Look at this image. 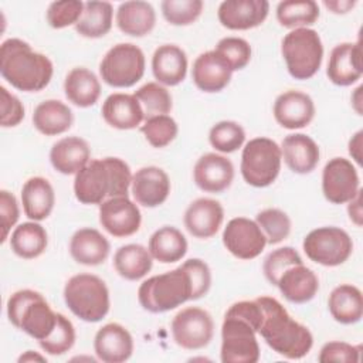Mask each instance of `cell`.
Here are the masks:
<instances>
[{
  "instance_id": "29",
  "label": "cell",
  "mask_w": 363,
  "mask_h": 363,
  "mask_svg": "<svg viewBox=\"0 0 363 363\" xmlns=\"http://www.w3.org/2000/svg\"><path fill=\"white\" fill-rule=\"evenodd\" d=\"M111 251V244L95 228H79L69 240V254L72 259L81 265L95 267L108 258Z\"/></svg>"
},
{
  "instance_id": "43",
  "label": "cell",
  "mask_w": 363,
  "mask_h": 363,
  "mask_svg": "<svg viewBox=\"0 0 363 363\" xmlns=\"http://www.w3.org/2000/svg\"><path fill=\"white\" fill-rule=\"evenodd\" d=\"M75 328L72 322L64 316L62 313H58L57 325L54 330L43 340L38 342L40 347L51 356H61L72 349L75 343Z\"/></svg>"
},
{
  "instance_id": "40",
  "label": "cell",
  "mask_w": 363,
  "mask_h": 363,
  "mask_svg": "<svg viewBox=\"0 0 363 363\" xmlns=\"http://www.w3.org/2000/svg\"><path fill=\"white\" fill-rule=\"evenodd\" d=\"M133 95L142 106L145 121L153 116L167 115L173 108L170 92L159 82H147L135 91Z\"/></svg>"
},
{
  "instance_id": "11",
  "label": "cell",
  "mask_w": 363,
  "mask_h": 363,
  "mask_svg": "<svg viewBox=\"0 0 363 363\" xmlns=\"http://www.w3.org/2000/svg\"><path fill=\"white\" fill-rule=\"evenodd\" d=\"M220 359L223 363H257L259 360L257 332L244 319L224 315Z\"/></svg>"
},
{
  "instance_id": "18",
  "label": "cell",
  "mask_w": 363,
  "mask_h": 363,
  "mask_svg": "<svg viewBox=\"0 0 363 363\" xmlns=\"http://www.w3.org/2000/svg\"><path fill=\"white\" fill-rule=\"evenodd\" d=\"M196 186L207 193H221L234 180V166L230 159L218 153H206L194 164Z\"/></svg>"
},
{
  "instance_id": "34",
  "label": "cell",
  "mask_w": 363,
  "mask_h": 363,
  "mask_svg": "<svg viewBox=\"0 0 363 363\" xmlns=\"http://www.w3.org/2000/svg\"><path fill=\"white\" fill-rule=\"evenodd\" d=\"M328 306L336 322L342 325L357 323L363 316L362 291L350 284L337 285L329 295Z\"/></svg>"
},
{
  "instance_id": "52",
  "label": "cell",
  "mask_w": 363,
  "mask_h": 363,
  "mask_svg": "<svg viewBox=\"0 0 363 363\" xmlns=\"http://www.w3.org/2000/svg\"><path fill=\"white\" fill-rule=\"evenodd\" d=\"M0 217H1V238L0 241L4 242L9 238L11 228L16 225L20 217V208L17 199L13 193L7 190L0 191Z\"/></svg>"
},
{
  "instance_id": "44",
  "label": "cell",
  "mask_w": 363,
  "mask_h": 363,
  "mask_svg": "<svg viewBox=\"0 0 363 363\" xmlns=\"http://www.w3.org/2000/svg\"><path fill=\"white\" fill-rule=\"evenodd\" d=\"M140 132L153 147L160 149L176 139L179 126L170 115H159L143 121Z\"/></svg>"
},
{
  "instance_id": "45",
  "label": "cell",
  "mask_w": 363,
  "mask_h": 363,
  "mask_svg": "<svg viewBox=\"0 0 363 363\" xmlns=\"http://www.w3.org/2000/svg\"><path fill=\"white\" fill-rule=\"evenodd\" d=\"M201 0H163L162 14L172 26H189L194 23L203 11Z\"/></svg>"
},
{
  "instance_id": "23",
  "label": "cell",
  "mask_w": 363,
  "mask_h": 363,
  "mask_svg": "<svg viewBox=\"0 0 363 363\" xmlns=\"http://www.w3.org/2000/svg\"><path fill=\"white\" fill-rule=\"evenodd\" d=\"M94 350L104 363H122L133 353V337L125 326L111 322L95 333Z\"/></svg>"
},
{
  "instance_id": "26",
  "label": "cell",
  "mask_w": 363,
  "mask_h": 363,
  "mask_svg": "<svg viewBox=\"0 0 363 363\" xmlns=\"http://www.w3.org/2000/svg\"><path fill=\"white\" fill-rule=\"evenodd\" d=\"M104 121L119 130L138 128L143 121V111L133 94H111L102 104Z\"/></svg>"
},
{
  "instance_id": "14",
  "label": "cell",
  "mask_w": 363,
  "mask_h": 363,
  "mask_svg": "<svg viewBox=\"0 0 363 363\" xmlns=\"http://www.w3.org/2000/svg\"><path fill=\"white\" fill-rule=\"evenodd\" d=\"M223 244L235 258L252 259L264 251L267 238L254 220L235 217L224 227Z\"/></svg>"
},
{
  "instance_id": "7",
  "label": "cell",
  "mask_w": 363,
  "mask_h": 363,
  "mask_svg": "<svg viewBox=\"0 0 363 363\" xmlns=\"http://www.w3.org/2000/svg\"><path fill=\"white\" fill-rule=\"evenodd\" d=\"M281 52L292 78H312L323 60V44L316 30L302 27L289 31L281 43Z\"/></svg>"
},
{
  "instance_id": "46",
  "label": "cell",
  "mask_w": 363,
  "mask_h": 363,
  "mask_svg": "<svg viewBox=\"0 0 363 363\" xmlns=\"http://www.w3.org/2000/svg\"><path fill=\"white\" fill-rule=\"evenodd\" d=\"M84 4L81 0L52 1L45 13L47 23L57 30L77 24L82 16Z\"/></svg>"
},
{
  "instance_id": "19",
  "label": "cell",
  "mask_w": 363,
  "mask_h": 363,
  "mask_svg": "<svg viewBox=\"0 0 363 363\" xmlns=\"http://www.w3.org/2000/svg\"><path fill=\"white\" fill-rule=\"evenodd\" d=\"M132 196L143 207H157L163 204L170 193V179L157 166H146L132 176Z\"/></svg>"
},
{
  "instance_id": "21",
  "label": "cell",
  "mask_w": 363,
  "mask_h": 363,
  "mask_svg": "<svg viewBox=\"0 0 363 363\" xmlns=\"http://www.w3.org/2000/svg\"><path fill=\"white\" fill-rule=\"evenodd\" d=\"M272 112L282 128L301 129L313 121L315 104L308 94L291 89L277 96Z\"/></svg>"
},
{
  "instance_id": "28",
  "label": "cell",
  "mask_w": 363,
  "mask_h": 363,
  "mask_svg": "<svg viewBox=\"0 0 363 363\" xmlns=\"http://www.w3.org/2000/svg\"><path fill=\"white\" fill-rule=\"evenodd\" d=\"M152 72L160 85H179L187 74V55L174 44L157 47L152 57Z\"/></svg>"
},
{
  "instance_id": "5",
  "label": "cell",
  "mask_w": 363,
  "mask_h": 363,
  "mask_svg": "<svg viewBox=\"0 0 363 363\" xmlns=\"http://www.w3.org/2000/svg\"><path fill=\"white\" fill-rule=\"evenodd\" d=\"M7 318L14 328L40 342L54 330L58 313L40 292L20 289L7 301Z\"/></svg>"
},
{
  "instance_id": "12",
  "label": "cell",
  "mask_w": 363,
  "mask_h": 363,
  "mask_svg": "<svg viewBox=\"0 0 363 363\" xmlns=\"http://www.w3.org/2000/svg\"><path fill=\"white\" fill-rule=\"evenodd\" d=\"M170 329L172 337L177 346L186 350H199L211 342L214 322L207 311L189 306L174 315Z\"/></svg>"
},
{
  "instance_id": "30",
  "label": "cell",
  "mask_w": 363,
  "mask_h": 363,
  "mask_svg": "<svg viewBox=\"0 0 363 363\" xmlns=\"http://www.w3.org/2000/svg\"><path fill=\"white\" fill-rule=\"evenodd\" d=\"M118 28L130 37H143L149 34L156 24V11L153 6L142 0L123 1L116 10Z\"/></svg>"
},
{
  "instance_id": "39",
  "label": "cell",
  "mask_w": 363,
  "mask_h": 363,
  "mask_svg": "<svg viewBox=\"0 0 363 363\" xmlns=\"http://www.w3.org/2000/svg\"><path fill=\"white\" fill-rule=\"evenodd\" d=\"M319 6L313 0H285L277 6V20L286 28H302L316 23Z\"/></svg>"
},
{
  "instance_id": "48",
  "label": "cell",
  "mask_w": 363,
  "mask_h": 363,
  "mask_svg": "<svg viewBox=\"0 0 363 363\" xmlns=\"http://www.w3.org/2000/svg\"><path fill=\"white\" fill-rule=\"evenodd\" d=\"M214 50L227 60L233 72L245 68L251 60V45L240 37H224L217 43Z\"/></svg>"
},
{
  "instance_id": "53",
  "label": "cell",
  "mask_w": 363,
  "mask_h": 363,
  "mask_svg": "<svg viewBox=\"0 0 363 363\" xmlns=\"http://www.w3.org/2000/svg\"><path fill=\"white\" fill-rule=\"evenodd\" d=\"M347 214L349 218L357 225L362 227V220H363V210H362V189L357 191V194L347 201Z\"/></svg>"
},
{
  "instance_id": "10",
  "label": "cell",
  "mask_w": 363,
  "mask_h": 363,
  "mask_svg": "<svg viewBox=\"0 0 363 363\" xmlns=\"http://www.w3.org/2000/svg\"><path fill=\"white\" fill-rule=\"evenodd\" d=\"M306 257L323 267H337L353 252L350 235L340 227H319L306 234L302 242Z\"/></svg>"
},
{
  "instance_id": "13",
  "label": "cell",
  "mask_w": 363,
  "mask_h": 363,
  "mask_svg": "<svg viewBox=\"0 0 363 363\" xmlns=\"http://www.w3.org/2000/svg\"><path fill=\"white\" fill-rule=\"evenodd\" d=\"M360 190V179L356 167L349 159L333 157L322 172V191L332 204L350 201Z\"/></svg>"
},
{
  "instance_id": "9",
  "label": "cell",
  "mask_w": 363,
  "mask_h": 363,
  "mask_svg": "<svg viewBox=\"0 0 363 363\" xmlns=\"http://www.w3.org/2000/svg\"><path fill=\"white\" fill-rule=\"evenodd\" d=\"M145 67V54L136 44L119 43L104 55L99 74L109 86L129 88L142 79Z\"/></svg>"
},
{
  "instance_id": "36",
  "label": "cell",
  "mask_w": 363,
  "mask_h": 363,
  "mask_svg": "<svg viewBox=\"0 0 363 363\" xmlns=\"http://www.w3.org/2000/svg\"><path fill=\"white\" fill-rule=\"evenodd\" d=\"M47 245V231L38 221L21 223L10 235V247L13 252L23 259H34L40 257Z\"/></svg>"
},
{
  "instance_id": "20",
  "label": "cell",
  "mask_w": 363,
  "mask_h": 363,
  "mask_svg": "<svg viewBox=\"0 0 363 363\" xmlns=\"http://www.w3.org/2000/svg\"><path fill=\"white\" fill-rule=\"evenodd\" d=\"M362 45L356 43H342L330 51L326 75L335 85L349 86L362 78Z\"/></svg>"
},
{
  "instance_id": "15",
  "label": "cell",
  "mask_w": 363,
  "mask_h": 363,
  "mask_svg": "<svg viewBox=\"0 0 363 363\" xmlns=\"http://www.w3.org/2000/svg\"><path fill=\"white\" fill-rule=\"evenodd\" d=\"M99 223L108 234L125 238L139 231L142 214L128 196L111 197L99 204Z\"/></svg>"
},
{
  "instance_id": "3",
  "label": "cell",
  "mask_w": 363,
  "mask_h": 363,
  "mask_svg": "<svg viewBox=\"0 0 363 363\" xmlns=\"http://www.w3.org/2000/svg\"><path fill=\"white\" fill-rule=\"evenodd\" d=\"M129 164L119 157L92 159L74 179V194L82 204H101L106 199L128 196L132 183Z\"/></svg>"
},
{
  "instance_id": "8",
  "label": "cell",
  "mask_w": 363,
  "mask_h": 363,
  "mask_svg": "<svg viewBox=\"0 0 363 363\" xmlns=\"http://www.w3.org/2000/svg\"><path fill=\"white\" fill-rule=\"evenodd\" d=\"M281 163V147L269 138H254L242 147L241 174L252 187L272 184L279 174Z\"/></svg>"
},
{
  "instance_id": "24",
  "label": "cell",
  "mask_w": 363,
  "mask_h": 363,
  "mask_svg": "<svg viewBox=\"0 0 363 363\" xmlns=\"http://www.w3.org/2000/svg\"><path fill=\"white\" fill-rule=\"evenodd\" d=\"M285 164L296 174H308L319 163L320 150L318 143L305 133H291L281 143Z\"/></svg>"
},
{
  "instance_id": "6",
  "label": "cell",
  "mask_w": 363,
  "mask_h": 363,
  "mask_svg": "<svg viewBox=\"0 0 363 363\" xmlns=\"http://www.w3.org/2000/svg\"><path fill=\"white\" fill-rule=\"evenodd\" d=\"M64 302L77 318L91 323L102 320L111 308L109 289L94 274L71 277L64 286Z\"/></svg>"
},
{
  "instance_id": "47",
  "label": "cell",
  "mask_w": 363,
  "mask_h": 363,
  "mask_svg": "<svg viewBox=\"0 0 363 363\" xmlns=\"http://www.w3.org/2000/svg\"><path fill=\"white\" fill-rule=\"evenodd\" d=\"M303 262L299 252L292 247H281L267 255L262 264V271L269 284L277 285L281 274L291 265Z\"/></svg>"
},
{
  "instance_id": "38",
  "label": "cell",
  "mask_w": 363,
  "mask_h": 363,
  "mask_svg": "<svg viewBox=\"0 0 363 363\" xmlns=\"http://www.w3.org/2000/svg\"><path fill=\"white\" fill-rule=\"evenodd\" d=\"M113 7L109 1H86L75 30L85 38H99L112 28Z\"/></svg>"
},
{
  "instance_id": "55",
  "label": "cell",
  "mask_w": 363,
  "mask_h": 363,
  "mask_svg": "<svg viewBox=\"0 0 363 363\" xmlns=\"http://www.w3.org/2000/svg\"><path fill=\"white\" fill-rule=\"evenodd\" d=\"M362 138H363V130H359L349 140V155L359 166L362 164Z\"/></svg>"
},
{
  "instance_id": "2",
  "label": "cell",
  "mask_w": 363,
  "mask_h": 363,
  "mask_svg": "<svg viewBox=\"0 0 363 363\" xmlns=\"http://www.w3.org/2000/svg\"><path fill=\"white\" fill-rule=\"evenodd\" d=\"M0 74L16 89L38 92L54 74L51 60L20 38H9L0 47Z\"/></svg>"
},
{
  "instance_id": "42",
  "label": "cell",
  "mask_w": 363,
  "mask_h": 363,
  "mask_svg": "<svg viewBox=\"0 0 363 363\" xmlns=\"http://www.w3.org/2000/svg\"><path fill=\"white\" fill-rule=\"evenodd\" d=\"M255 223L262 230L267 244H279L291 234V218L279 208H265L255 217Z\"/></svg>"
},
{
  "instance_id": "25",
  "label": "cell",
  "mask_w": 363,
  "mask_h": 363,
  "mask_svg": "<svg viewBox=\"0 0 363 363\" xmlns=\"http://www.w3.org/2000/svg\"><path fill=\"white\" fill-rule=\"evenodd\" d=\"M282 296L292 303H306L315 298L319 289V279L316 274L301 264L291 265L278 278L277 285Z\"/></svg>"
},
{
  "instance_id": "49",
  "label": "cell",
  "mask_w": 363,
  "mask_h": 363,
  "mask_svg": "<svg viewBox=\"0 0 363 363\" xmlns=\"http://www.w3.org/2000/svg\"><path fill=\"white\" fill-rule=\"evenodd\" d=\"M360 352L362 346H353L347 342H328L322 346L318 360L320 363H356L360 360Z\"/></svg>"
},
{
  "instance_id": "1",
  "label": "cell",
  "mask_w": 363,
  "mask_h": 363,
  "mask_svg": "<svg viewBox=\"0 0 363 363\" xmlns=\"http://www.w3.org/2000/svg\"><path fill=\"white\" fill-rule=\"evenodd\" d=\"M262 309V320L258 333L265 343L286 359H302L313 346L311 330L292 319L284 305L272 296L257 298Z\"/></svg>"
},
{
  "instance_id": "4",
  "label": "cell",
  "mask_w": 363,
  "mask_h": 363,
  "mask_svg": "<svg viewBox=\"0 0 363 363\" xmlns=\"http://www.w3.org/2000/svg\"><path fill=\"white\" fill-rule=\"evenodd\" d=\"M138 301L145 311L152 313H163L193 301V284L187 269L180 265L147 278L138 289Z\"/></svg>"
},
{
  "instance_id": "32",
  "label": "cell",
  "mask_w": 363,
  "mask_h": 363,
  "mask_svg": "<svg viewBox=\"0 0 363 363\" xmlns=\"http://www.w3.org/2000/svg\"><path fill=\"white\" fill-rule=\"evenodd\" d=\"M67 99L78 108L95 105L101 96V82L98 77L85 67L72 68L64 81Z\"/></svg>"
},
{
  "instance_id": "35",
  "label": "cell",
  "mask_w": 363,
  "mask_h": 363,
  "mask_svg": "<svg viewBox=\"0 0 363 363\" xmlns=\"http://www.w3.org/2000/svg\"><path fill=\"white\" fill-rule=\"evenodd\" d=\"M147 250L153 259L162 264H173L186 255L187 240L179 228L164 225L150 235Z\"/></svg>"
},
{
  "instance_id": "56",
  "label": "cell",
  "mask_w": 363,
  "mask_h": 363,
  "mask_svg": "<svg viewBox=\"0 0 363 363\" xmlns=\"http://www.w3.org/2000/svg\"><path fill=\"white\" fill-rule=\"evenodd\" d=\"M23 362H47V359L37 352L27 350L18 357V363H23Z\"/></svg>"
},
{
  "instance_id": "51",
  "label": "cell",
  "mask_w": 363,
  "mask_h": 363,
  "mask_svg": "<svg viewBox=\"0 0 363 363\" xmlns=\"http://www.w3.org/2000/svg\"><path fill=\"white\" fill-rule=\"evenodd\" d=\"M0 123L3 128H14L24 119L23 102L9 92L6 86H0Z\"/></svg>"
},
{
  "instance_id": "54",
  "label": "cell",
  "mask_w": 363,
  "mask_h": 363,
  "mask_svg": "<svg viewBox=\"0 0 363 363\" xmlns=\"http://www.w3.org/2000/svg\"><path fill=\"white\" fill-rule=\"evenodd\" d=\"M323 6L335 14H345L356 6V1L354 0H340V1L339 0H329V1L325 0Z\"/></svg>"
},
{
  "instance_id": "33",
  "label": "cell",
  "mask_w": 363,
  "mask_h": 363,
  "mask_svg": "<svg viewBox=\"0 0 363 363\" xmlns=\"http://www.w3.org/2000/svg\"><path fill=\"white\" fill-rule=\"evenodd\" d=\"M72 111L58 99H47L38 104L33 113L34 128L45 136H55L67 132L72 126Z\"/></svg>"
},
{
  "instance_id": "31",
  "label": "cell",
  "mask_w": 363,
  "mask_h": 363,
  "mask_svg": "<svg viewBox=\"0 0 363 363\" xmlns=\"http://www.w3.org/2000/svg\"><path fill=\"white\" fill-rule=\"evenodd\" d=\"M24 214L33 221L45 220L55 204V193L51 183L40 176L30 177L21 189Z\"/></svg>"
},
{
  "instance_id": "27",
  "label": "cell",
  "mask_w": 363,
  "mask_h": 363,
  "mask_svg": "<svg viewBox=\"0 0 363 363\" xmlns=\"http://www.w3.org/2000/svg\"><path fill=\"white\" fill-rule=\"evenodd\" d=\"M89 160V145L79 136L62 138L57 140L50 150V162L61 174H77Z\"/></svg>"
},
{
  "instance_id": "37",
  "label": "cell",
  "mask_w": 363,
  "mask_h": 363,
  "mask_svg": "<svg viewBox=\"0 0 363 363\" xmlns=\"http://www.w3.org/2000/svg\"><path fill=\"white\" fill-rule=\"evenodd\" d=\"M153 258L149 250L140 244H126L113 255L115 271L128 281H138L152 269Z\"/></svg>"
},
{
  "instance_id": "16",
  "label": "cell",
  "mask_w": 363,
  "mask_h": 363,
  "mask_svg": "<svg viewBox=\"0 0 363 363\" xmlns=\"http://www.w3.org/2000/svg\"><path fill=\"white\" fill-rule=\"evenodd\" d=\"M267 0H225L218 6V21L228 30H250L262 24L268 16Z\"/></svg>"
},
{
  "instance_id": "22",
  "label": "cell",
  "mask_w": 363,
  "mask_h": 363,
  "mask_svg": "<svg viewBox=\"0 0 363 363\" xmlns=\"http://www.w3.org/2000/svg\"><path fill=\"white\" fill-rule=\"evenodd\" d=\"M224 221V208L220 201L208 197L196 199L184 211V227L200 240L211 238L217 234Z\"/></svg>"
},
{
  "instance_id": "57",
  "label": "cell",
  "mask_w": 363,
  "mask_h": 363,
  "mask_svg": "<svg viewBox=\"0 0 363 363\" xmlns=\"http://www.w3.org/2000/svg\"><path fill=\"white\" fill-rule=\"evenodd\" d=\"M362 89L363 86H357L352 95V105H353V109L357 112V115H362Z\"/></svg>"
},
{
  "instance_id": "50",
  "label": "cell",
  "mask_w": 363,
  "mask_h": 363,
  "mask_svg": "<svg viewBox=\"0 0 363 363\" xmlns=\"http://www.w3.org/2000/svg\"><path fill=\"white\" fill-rule=\"evenodd\" d=\"M193 284V301L204 296L211 286V271L208 265L200 258H190L182 264Z\"/></svg>"
},
{
  "instance_id": "17",
  "label": "cell",
  "mask_w": 363,
  "mask_h": 363,
  "mask_svg": "<svg viewBox=\"0 0 363 363\" xmlns=\"http://www.w3.org/2000/svg\"><path fill=\"white\" fill-rule=\"evenodd\" d=\"M233 69L227 60L216 50L200 54L191 69L194 85L203 92H220L231 81Z\"/></svg>"
},
{
  "instance_id": "41",
  "label": "cell",
  "mask_w": 363,
  "mask_h": 363,
  "mask_svg": "<svg viewBox=\"0 0 363 363\" xmlns=\"http://www.w3.org/2000/svg\"><path fill=\"white\" fill-rule=\"evenodd\" d=\"M208 142L220 153H233L244 145L245 130L238 122L221 121L211 126Z\"/></svg>"
}]
</instances>
